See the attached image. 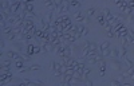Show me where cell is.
<instances>
[{"label": "cell", "instance_id": "6da1fadb", "mask_svg": "<svg viewBox=\"0 0 134 86\" xmlns=\"http://www.w3.org/2000/svg\"><path fill=\"white\" fill-rule=\"evenodd\" d=\"M40 48H42V51L40 52H43V54H51V52L55 51V47H54V45L51 42L42 43V45H40Z\"/></svg>", "mask_w": 134, "mask_h": 86}, {"label": "cell", "instance_id": "7a4b0ae2", "mask_svg": "<svg viewBox=\"0 0 134 86\" xmlns=\"http://www.w3.org/2000/svg\"><path fill=\"white\" fill-rule=\"evenodd\" d=\"M20 7H22V2H11V7H9V11H8V14L11 15H16L18 14V11H20Z\"/></svg>", "mask_w": 134, "mask_h": 86}, {"label": "cell", "instance_id": "3957f363", "mask_svg": "<svg viewBox=\"0 0 134 86\" xmlns=\"http://www.w3.org/2000/svg\"><path fill=\"white\" fill-rule=\"evenodd\" d=\"M70 9V5H69V2H63L62 5L59 7V16L62 15H67V11Z\"/></svg>", "mask_w": 134, "mask_h": 86}, {"label": "cell", "instance_id": "277c9868", "mask_svg": "<svg viewBox=\"0 0 134 86\" xmlns=\"http://www.w3.org/2000/svg\"><path fill=\"white\" fill-rule=\"evenodd\" d=\"M7 55H8V58L11 59V61H12V59H14V61H18V59H22V58H23L18 51H14V50H9V51L7 52Z\"/></svg>", "mask_w": 134, "mask_h": 86}, {"label": "cell", "instance_id": "5b68a950", "mask_svg": "<svg viewBox=\"0 0 134 86\" xmlns=\"http://www.w3.org/2000/svg\"><path fill=\"white\" fill-rule=\"evenodd\" d=\"M97 64H98V67H99V74H101V77H105V71H106V67H107L106 61L103 59V61L98 62Z\"/></svg>", "mask_w": 134, "mask_h": 86}, {"label": "cell", "instance_id": "8992f818", "mask_svg": "<svg viewBox=\"0 0 134 86\" xmlns=\"http://www.w3.org/2000/svg\"><path fill=\"white\" fill-rule=\"evenodd\" d=\"M74 20L78 22V23H82V22H85V15L82 11H76V12L74 14Z\"/></svg>", "mask_w": 134, "mask_h": 86}, {"label": "cell", "instance_id": "52a82bcc", "mask_svg": "<svg viewBox=\"0 0 134 86\" xmlns=\"http://www.w3.org/2000/svg\"><path fill=\"white\" fill-rule=\"evenodd\" d=\"M9 7H11V2H7V0L0 2V11H6V12H8Z\"/></svg>", "mask_w": 134, "mask_h": 86}, {"label": "cell", "instance_id": "ba28073f", "mask_svg": "<svg viewBox=\"0 0 134 86\" xmlns=\"http://www.w3.org/2000/svg\"><path fill=\"white\" fill-rule=\"evenodd\" d=\"M86 16H89V18L92 19V16H97V8L94 7H90L86 9Z\"/></svg>", "mask_w": 134, "mask_h": 86}, {"label": "cell", "instance_id": "9c48e42d", "mask_svg": "<svg viewBox=\"0 0 134 86\" xmlns=\"http://www.w3.org/2000/svg\"><path fill=\"white\" fill-rule=\"evenodd\" d=\"M97 22L99 26H105L106 24V19H105V15L103 14H98L97 15Z\"/></svg>", "mask_w": 134, "mask_h": 86}, {"label": "cell", "instance_id": "30bf717a", "mask_svg": "<svg viewBox=\"0 0 134 86\" xmlns=\"http://www.w3.org/2000/svg\"><path fill=\"white\" fill-rule=\"evenodd\" d=\"M73 51H74V46L73 45H69L66 48H64V52H63V55H66V57H70L71 58V54H73Z\"/></svg>", "mask_w": 134, "mask_h": 86}, {"label": "cell", "instance_id": "8fae6325", "mask_svg": "<svg viewBox=\"0 0 134 86\" xmlns=\"http://www.w3.org/2000/svg\"><path fill=\"white\" fill-rule=\"evenodd\" d=\"M111 69H113V70H118V71H119V70H121V62L118 61V59H113V62H111Z\"/></svg>", "mask_w": 134, "mask_h": 86}, {"label": "cell", "instance_id": "7c38bea8", "mask_svg": "<svg viewBox=\"0 0 134 86\" xmlns=\"http://www.w3.org/2000/svg\"><path fill=\"white\" fill-rule=\"evenodd\" d=\"M34 45H32V43H27V48H25V50H27V51H25L24 54H27V55L28 57H32V54H34Z\"/></svg>", "mask_w": 134, "mask_h": 86}, {"label": "cell", "instance_id": "4fadbf2b", "mask_svg": "<svg viewBox=\"0 0 134 86\" xmlns=\"http://www.w3.org/2000/svg\"><path fill=\"white\" fill-rule=\"evenodd\" d=\"M24 63H25V59L22 58V59H18V61H15V66H16L18 70H20V69L24 67Z\"/></svg>", "mask_w": 134, "mask_h": 86}, {"label": "cell", "instance_id": "5bb4252c", "mask_svg": "<svg viewBox=\"0 0 134 86\" xmlns=\"http://www.w3.org/2000/svg\"><path fill=\"white\" fill-rule=\"evenodd\" d=\"M110 47H111V46H110V42H109V40H105V42L101 43L99 50H101V52H102V51H105V50H107V48H110Z\"/></svg>", "mask_w": 134, "mask_h": 86}, {"label": "cell", "instance_id": "9a60e30c", "mask_svg": "<svg viewBox=\"0 0 134 86\" xmlns=\"http://www.w3.org/2000/svg\"><path fill=\"white\" fill-rule=\"evenodd\" d=\"M110 57H113L114 59H118V58H119V50H118L117 47H111V54H110Z\"/></svg>", "mask_w": 134, "mask_h": 86}, {"label": "cell", "instance_id": "2e32d148", "mask_svg": "<svg viewBox=\"0 0 134 86\" xmlns=\"http://www.w3.org/2000/svg\"><path fill=\"white\" fill-rule=\"evenodd\" d=\"M6 22H7V26L14 27V26H15V23H16V19H15V16H9V18H8Z\"/></svg>", "mask_w": 134, "mask_h": 86}, {"label": "cell", "instance_id": "e0dca14e", "mask_svg": "<svg viewBox=\"0 0 134 86\" xmlns=\"http://www.w3.org/2000/svg\"><path fill=\"white\" fill-rule=\"evenodd\" d=\"M44 5H46V7H48L50 11H55V7H54V2H52V0H47V2H44Z\"/></svg>", "mask_w": 134, "mask_h": 86}, {"label": "cell", "instance_id": "ac0fdd59", "mask_svg": "<svg viewBox=\"0 0 134 86\" xmlns=\"http://www.w3.org/2000/svg\"><path fill=\"white\" fill-rule=\"evenodd\" d=\"M40 69H42V66L38 64V63H34V64H31V66L28 67L30 71H36V70H40Z\"/></svg>", "mask_w": 134, "mask_h": 86}, {"label": "cell", "instance_id": "d6986e66", "mask_svg": "<svg viewBox=\"0 0 134 86\" xmlns=\"http://www.w3.org/2000/svg\"><path fill=\"white\" fill-rule=\"evenodd\" d=\"M127 54H129V50H127V47H125V46H122L121 47V50H119V55H122V57H127Z\"/></svg>", "mask_w": 134, "mask_h": 86}, {"label": "cell", "instance_id": "ffe728a7", "mask_svg": "<svg viewBox=\"0 0 134 86\" xmlns=\"http://www.w3.org/2000/svg\"><path fill=\"white\" fill-rule=\"evenodd\" d=\"M89 50H90V51H98V46H97V43L90 42V43H89Z\"/></svg>", "mask_w": 134, "mask_h": 86}, {"label": "cell", "instance_id": "44dd1931", "mask_svg": "<svg viewBox=\"0 0 134 86\" xmlns=\"http://www.w3.org/2000/svg\"><path fill=\"white\" fill-rule=\"evenodd\" d=\"M11 32H12V27H9V26H7L6 28L2 30V34H6V35H9Z\"/></svg>", "mask_w": 134, "mask_h": 86}, {"label": "cell", "instance_id": "7402d4cb", "mask_svg": "<svg viewBox=\"0 0 134 86\" xmlns=\"http://www.w3.org/2000/svg\"><path fill=\"white\" fill-rule=\"evenodd\" d=\"M70 7H81V2H78V0H71V2L69 3Z\"/></svg>", "mask_w": 134, "mask_h": 86}, {"label": "cell", "instance_id": "603a6c76", "mask_svg": "<svg viewBox=\"0 0 134 86\" xmlns=\"http://www.w3.org/2000/svg\"><path fill=\"white\" fill-rule=\"evenodd\" d=\"M2 64H3V67L9 69V67H11V64H12V62H11V59H7V61H4Z\"/></svg>", "mask_w": 134, "mask_h": 86}, {"label": "cell", "instance_id": "cb8c5ba5", "mask_svg": "<svg viewBox=\"0 0 134 86\" xmlns=\"http://www.w3.org/2000/svg\"><path fill=\"white\" fill-rule=\"evenodd\" d=\"M24 82L27 86H38V83L35 81H31V79H24Z\"/></svg>", "mask_w": 134, "mask_h": 86}, {"label": "cell", "instance_id": "d4e9b609", "mask_svg": "<svg viewBox=\"0 0 134 86\" xmlns=\"http://www.w3.org/2000/svg\"><path fill=\"white\" fill-rule=\"evenodd\" d=\"M63 75H74V70L73 69H66Z\"/></svg>", "mask_w": 134, "mask_h": 86}, {"label": "cell", "instance_id": "484cf974", "mask_svg": "<svg viewBox=\"0 0 134 86\" xmlns=\"http://www.w3.org/2000/svg\"><path fill=\"white\" fill-rule=\"evenodd\" d=\"M110 86H121V82L118 79H113L110 82Z\"/></svg>", "mask_w": 134, "mask_h": 86}, {"label": "cell", "instance_id": "4316f807", "mask_svg": "<svg viewBox=\"0 0 134 86\" xmlns=\"http://www.w3.org/2000/svg\"><path fill=\"white\" fill-rule=\"evenodd\" d=\"M0 74H12V73H11V69H6V67H3V69H2V71H0Z\"/></svg>", "mask_w": 134, "mask_h": 86}, {"label": "cell", "instance_id": "83f0119b", "mask_svg": "<svg viewBox=\"0 0 134 86\" xmlns=\"http://www.w3.org/2000/svg\"><path fill=\"white\" fill-rule=\"evenodd\" d=\"M126 63H127V66H129V67H133V59H131V58L126 57Z\"/></svg>", "mask_w": 134, "mask_h": 86}, {"label": "cell", "instance_id": "f1b7e54d", "mask_svg": "<svg viewBox=\"0 0 134 86\" xmlns=\"http://www.w3.org/2000/svg\"><path fill=\"white\" fill-rule=\"evenodd\" d=\"M106 32V35H107V38H114L115 36V34L113 31H105Z\"/></svg>", "mask_w": 134, "mask_h": 86}, {"label": "cell", "instance_id": "f546056e", "mask_svg": "<svg viewBox=\"0 0 134 86\" xmlns=\"http://www.w3.org/2000/svg\"><path fill=\"white\" fill-rule=\"evenodd\" d=\"M7 36H8V39H9V40H15V39H16V35L12 34V32H11L9 35H7Z\"/></svg>", "mask_w": 134, "mask_h": 86}, {"label": "cell", "instance_id": "4dcf8cb0", "mask_svg": "<svg viewBox=\"0 0 134 86\" xmlns=\"http://www.w3.org/2000/svg\"><path fill=\"white\" fill-rule=\"evenodd\" d=\"M40 51H42V48H40L39 46H35V47H34V54H38V52H40Z\"/></svg>", "mask_w": 134, "mask_h": 86}, {"label": "cell", "instance_id": "1f68e13d", "mask_svg": "<svg viewBox=\"0 0 134 86\" xmlns=\"http://www.w3.org/2000/svg\"><path fill=\"white\" fill-rule=\"evenodd\" d=\"M89 32H90V30H89V28H87V27H85V30H83V32H82V36H86L87 34H89Z\"/></svg>", "mask_w": 134, "mask_h": 86}, {"label": "cell", "instance_id": "d6a6232c", "mask_svg": "<svg viewBox=\"0 0 134 86\" xmlns=\"http://www.w3.org/2000/svg\"><path fill=\"white\" fill-rule=\"evenodd\" d=\"M85 82H86V85H87V86H94V82H92L91 79H86Z\"/></svg>", "mask_w": 134, "mask_h": 86}, {"label": "cell", "instance_id": "836d02e7", "mask_svg": "<svg viewBox=\"0 0 134 86\" xmlns=\"http://www.w3.org/2000/svg\"><path fill=\"white\" fill-rule=\"evenodd\" d=\"M121 86H133V81H130V82H123V83H121Z\"/></svg>", "mask_w": 134, "mask_h": 86}, {"label": "cell", "instance_id": "e575fe53", "mask_svg": "<svg viewBox=\"0 0 134 86\" xmlns=\"http://www.w3.org/2000/svg\"><path fill=\"white\" fill-rule=\"evenodd\" d=\"M85 22H86L87 24H89V23H91V22H92V19L89 18V16H85Z\"/></svg>", "mask_w": 134, "mask_h": 86}, {"label": "cell", "instance_id": "d590c367", "mask_svg": "<svg viewBox=\"0 0 134 86\" xmlns=\"http://www.w3.org/2000/svg\"><path fill=\"white\" fill-rule=\"evenodd\" d=\"M4 46H6V43H4V40H3V39H0V50H2V48H3Z\"/></svg>", "mask_w": 134, "mask_h": 86}, {"label": "cell", "instance_id": "8d00e7d4", "mask_svg": "<svg viewBox=\"0 0 134 86\" xmlns=\"http://www.w3.org/2000/svg\"><path fill=\"white\" fill-rule=\"evenodd\" d=\"M0 22H6V19H4V15H3L2 11H0Z\"/></svg>", "mask_w": 134, "mask_h": 86}, {"label": "cell", "instance_id": "74e56055", "mask_svg": "<svg viewBox=\"0 0 134 86\" xmlns=\"http://www.w3.org/2000/svg\"><path fill=\"white\" fill-rule=\"evenodd\" d=\"M16 86H27V85H25V82H20V83L16 85Z\"/></svg>", "mask_w": 134, "mask_h": 86}, {"label": "cell", "instance_id": "f35d334b", "mask_svg": "<svg viewBox=\"0 0 134 86\" xmlns=\"http://www.w3.org/2000/svg\"><path fill=\"white\" fill-rule=\"evenodd\" d=\"M2 69H3V64H2V63H0V71H2Z\"/></svg>", "mask_w": 134, "mask_h": 86}, {"label": "cell", "instance_id": "ab89813d", "mask_svg": "<svg viewBox=\"0 0 134 86\" xmlns=\"http://www.w3.org/2000/svg\"><path fill=\"white\" fill-rule=\"evenodd\" d=\"M2 55H3V51H2V50H0V57H2Z\"/></svg>", "mask_w": 134, "mask_h": 86}, {"label": "cell", "instance_id": "60d3db41", "mask_svg": "<svg viewBox=\"0 0 134 86\" xmlns=\"http://www.w3.org/2000/svg\"><path fill=\"white\" fill-rule=\"evenodd\" d=\"M0 35H2V28H0Z\"/></svg>", "mask_w": 134, "mask_h": 86}, {"label": "cell", "instance_id": "b9f144b4", "mask_svg": "<svg viewBox=\"0 0 134 86\" xmlns=\"http://www.w3.org/2000/svg\"><path fill=\"white\" fill-rule=\"evenodd\" d=\"M11 86H16V85H11Z\"/></svg>", "mask_w": 134, "mask_h": 86}, {"label": "cell", "instance_id": "7bdbcfd3", "mask_svg": "<svg viewBox=\"0 0 134 86\" xmlns=\"http://www.w3.org/2000/svg\"><path fill=\"white\" fill-rule=\"evenodd\" d=\"M74 86H78V85H74Z\"/></svg>", "mask_w": 134, "mask_h": 86}]
</instances>
